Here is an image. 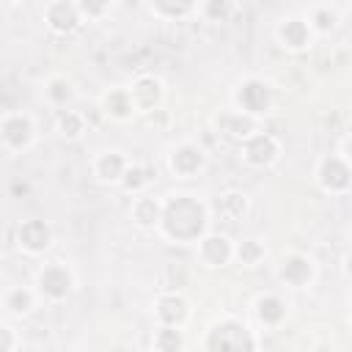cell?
Here are the masks:
<instances>
[{"label": "cell", "instance_id": "obj_1", "mask_svg": "<svg viewBox=\"0 0 352 352\" xmlns=\"http://www.w3.org/2000/svg\"><path fill=\"white\" fill-rule=\"evenodd\" d=\"M160 231L170 242H201L204 234H209V209L195 195L179 192L165 201Z\"/></svg>", "mask_w": 352, "mask_h": 352}, {"label": "cell", "instance_id": "obj_2", "mask_svg": "<svg viewBox=\"0 0 352 352\" xmlns=\"http://www.w3.org/2000/svg\"><path fill=\"white\" fill-rule=\"evenodd\" d=\"M204 352H256V336L239 319H220L209 327Z\"/></svg>", "mask_w": 352, "mask_h": 352}, {"label": "cell", "instance_id": "obj_3", "mask_svg": "<svg viewBox=\"0 0 352 352\" xmlns=\"http://www.w3.org/2000/svg\"><path fill=\"white\" fill-rule=\"evenodd\" d=\"M234 110L248 113V116L261 121L272 110V88H270V82H264L258 77L242 80L239 88L234 91Z\"/></svg>", "mask_w": 352, "mask_h": 352}, {"label": "cell", "instance_id": "obj_4", "mask_svg": "<svg viewBox=\"0 0 352 352\" xmlns=\"http://www.w3.org/2000/svg\"><path fill=\"white\" fill-rule=\"evenodd\" d=\"M74 289V272L69 264L63 261H52L47 267L38 270V278H36V292L41 300H50V302H60L72 294Z\"/></svg>", "mask_w": 352, "mask_h": 352}, {"label": "cell", "instance_id": "obj_5", "mask_svg": "<svg viewBox=\"0 0 352 352\" xmlns=\"http://www.w3.org/2000/svg\"><path fill=\"white\" fill-rule=\"evenodd\" d=\"M168 168L176 179H192L206 168V151L195 140H182L168 151Z\"/></svg>", "mask_w": 352, "mask_h": 352}, {"label": "cell", "instance_id": "obj_6", "mask_svg": "<svg viewBox=\"0 0 352 352\" xmlns=\"http://www.w3.org/2000/svg\"><path fill=\"white\" fill-rule=\"evenodd\" d=\"M316 184L330 195H344L352 190V168L341 154H330L316 168Z\"/></svg>", "mask_w": 352, "mask_h": 352}, {"label": "cell", "instance_id": "obj_7", "mask_svg": "<svg viewBox=\"0 0 352 352\" xmlns=\"http://www.w3.org/2000/svg\"><path fill=\"white\" fill-rule=\"evenodd\" d=\"M0 138L6 151H25L36 138L33 118L28 113H6L0 121Z\"/></svg>", "mask_w": 352, "mask_h": 352}, {"label": "cell", "instance_id": "obj_8", "mask_svg": "<svg viewBox=\"0 0 352 352\" xmlns=\"http://www.w3.org/2000/svg\"><path fill=\"white\" fill-rule=\"evenodd\" d=\"M242 160L250 165V168H270L278 157H280V143H278V138L275 135H270V132H258V135H253V138H248L242 146Z\"/></svg>", "mask_w": 352, "mask_h": 352}, {"label": "cell", "instance_id": "obj_9", "mask_svg": "<svg viewBox=\"0 0 352 352\" xmlns=\"http://www.w3.org/2000/svg\"><path fill=\"white\" fill-rule=\"evenodd\" d=\"M129 96H132L135 110L143 113V116H148V113L160 110L162 96H165V85H162V80L154 77V74H140V77H135V82L129 85Z\"/></svg>", "mask_w": 352, "mask_h": 352}, {"label": "cell", "instance_id": "obj_10", "mask_svg": "<svg viewBox=\"0 0 352 352\" xmlns=\"http://www.w3.org/2000/svg\"><path fill=\"white\" fill-rule=\"evenodd\" d=\"M41 16H44L47 28L52 33H58V36H69V33H74L82 25V14H80L77 3H66V0L47 3L44 11H41Z\"/></svg>", "mask_w": 352, "mask_h": 352}, {"label": "cell", "instance_id": "obj_11", "mask_svg": "<svg viewBox=\"0 0 352 352\" xmlns=\"http://www.w3.org/2000/svg\"><path fill=\"white\" fill-rule=\"evenodd\" d=\"M278 278L292 289H302L316 278V264L305 253H286L278 264Z\"/></svg>", "mask_w": 352, "mask_h": 352}, {"label": "cell", "instance_id": "obj_12", "mask_svg": "<svg viewBox=\"0 0 352 352\" xmlns=\"http://www.w3.org/2000/svg\"><path fill=\"white\" fill-rule=\"evenodd\" d=\"M214 126L220 129V135L236 140L239 146H242L248 138H253V135L261 132V121L253 118V116H248V113H239V110H223V113L214 118Z\"/></svg>", "mask_w": 352, "mask_h": 352}, {"label": "cell", "instance_id": "obj_13", "mask_svg": "<svg viewBox=\"0 0 352 352\" xmlns=\"http://www.w3.org/2000/svg\"><path fill=\"white\" fill-rule=\"evenodd\" d=\"M16 245L28 256H41L52 245V228L44 220L30 217V220L19 223V228H16Z\"/></svg>", "mask_w": 352, "mask_h": 352}, {"label": "cell", "instance_id": "obj_14", "mask_svg": "<svg viewBox=\"0 0 352 352\" xmlns=\"http://www.w3.org/2000/svg\"><path fill=\"white\" fill-rule=\"evenodd\" d=\"M234 248H236V242H234L228 234L209 231V234H204L201 242H198V258H201L206 267H226V264L234 258Z\"/></svg>", "mask_w": 352, "mask_h": 352}, {"label": "cell", "instance_id": "obj_15", "mask_svg": "<svg viewBox=\"0 0 352 352\" xmlns=\"http://www.w3.org/2000/svg\"><path fill=\"white\" fill-rule=\"evenodd\" d=\"M154 316L160 324H168V327H184V322L190 319V302L182 292H162L157 300H154Z\"/></svg>", "mask_w": 352, "mask_h": 352}, {"label": "cell", "instance_id": "obj_16", "mask_svg": "<svg viewBox=\"0 0 352 352\" xmlns=\"http://www.w3.org/2000/svg\"><path fill=\"white\" fill-rule=\"evenodd\" d=\"M129 160L124 157V151L118 148H107V151H99L91 162V170L94 176L102 182V184H121L126 170H129Z\"/></svg>", "mask_w": 352, "mask_h": 352}, {"label": "cell", "instance_id": "obj_17", "mask_svg": "<svg viewBox=\"0 0 352 352\" xmlns=\"http://www.w3.org/2000/svg\"><path fill=\"white\" fill-rule=\"evenodd\" d=\"M275 36H278L280 47L289 50V52H302L314 41V30L308 28L305 16H286V19H280Z\"/></svg>", "mask_w": 352, "mask_h": 352}, {"label": "cell", "instance_id": "obj_18", "mask_svg": "<svg viewBox=\"0 0 352 352\" xmlns=\"http://www.w3.org/2000/svg\"><path fill=\"white\" fill-rule=\"evenodd\" d=\"M162 209H165V201H160L157 195L140 192V195L132 201V209H129V212H132L135 226H140V228H160Z\"/></svg>", "mask_w": 352, "mask_h": 352}, {"label": "cell", "instance_id": "obj_19", "mask_svg": "<svg viewBox=\"0 0 352 352\" xmlns=\"http://www.w3.org/2000/svg\"><path fill=\"white\" fill-rule=\"evenodd\" d=\"M36 297L38 292L36 289H28V286H8L3 292V311L6 316L11 319H19V316H28L36 305Z\"/></svg>", "mask_w": 352, "mask_h": 352}, {"label": "cell", "instance_id": "obj_20", "mask_svg": "<svg viewBox=\"0 0 352 352\" xmlns=\"http://www.w3.org/2000/svg\"><path fill=\"white\" fill-rule=\"evenodd\" d=\"M102 113L113 121H129L132 116H138L132 96H129V88H110L102 96Z\"/></svg>", "mask_w": 352, "mask_h": 352}, {"label": "cell", "instance_id": "obj_21", "mask_svg": "<svg viewBox=\"0 0 352 352\" xmlns=\"http://www.w3.org/2000/svg\"><path fill=\"white\" fill-rule=\"evenodd\" d=\"M248 206H250V201H248V195H245L242 190H226V192L217 198L214 212H217V217H220L223 223H239V220L248 214Z\"/></svg>", "mask_w": 352, "mask_h": 352}, {"label": "cell", "instance_id": "obj_22", "mask_svg": "<svg viewBox=\"0 0 352 352\" xmlns=\"http://www.w3.org/2000/svg\"><path fill=\"white\" fill-rule=\"evenodd\" d=\"M44 96L55 110H69L74 104V99H77V91H74V82L69 77L55 74V77H50L44 82Z\"/></svg>", "mask_w": 352, "mask_h": 352}, {"label": "cell", "instance_id": "obj_23", "mask_svg": "<svg viewBox=\"0 0 352 352\" xmlns=\"http://www.w3.org/2000/svg\"><path fill=\"white\" fill-rule=\"evenodd\" d=\"M302 16H305L308 28L314 30V36H324V33L336 30V25H338V8L330 3H316Z\"/></svg>", "mask_w": 352, "mask_h": 352}, {"label": "cell", "instance_id": "obj_24", "mask_svg": "<svg viewBox=\"0 0 352 352\" xmlns=\"http://www.w3.org/2000/svg\"><path fill=\"white\" fill-rule=\"evenodd\" d=\"M256 316L267 327H278L286 319V302L278 294H261L256 300Z\"/></svg>", "mask_w": 352, "mask_h": 352}, {"label": "cell", "instance_id": "obj_25", "mask_svg": "<svg viewBox=\"0 0 352 352\" xmlns=\"http://www.w3.org/2000/svg\"><path fill=\"white\" fill-rule=\"evenodd\" d=\"M55 126H58L60 138H66V140H80L82 132L88 129V121H85V113L69 107V110H58V116H55Z\"/></svg>", "mask_w": 352, "mask_h": 352}, {"label": "cell", "instance_id": "obj_26", "mask_svg": "<svg viewBox=\"0 0 352 352\" xmlns=\"http://www.w3.org/2000/svg\"><path fill=\"white\" fill-rule=\"evenodd\" d=\"M151 349L154 352H182L184 349V327L157 324L154 338H151Z\"/></svg>", "mask_w": 352, "mask_h": 352}, {"label": "cell", "instance_id": "obj_27", "mask_svg": "<svg viewBox=\"0 0 352 352\" xmlns=\"http://www.w3.org/2000/svg\"><path fill=\"white\" fill-rule=\"evenodd\" d=\"M264 256H267V250H264V245L258 239H239L236 248H234V258L242 267H256Z\"/></svg>", "mask_w": 352, "mask_h": 352}, {"label": "cell", "instance_id": "obj_28", "mask_svg": "<svg viewBox=\"0 0 352 352\" xmlns=\"http://www.w3.org/2000/svg\"><path fill=\"white\" fill-rule=\"evenodd\" d=\"M154 16H162V19H184L190 14H198V3H151L148 6Z\"/></svg>", "mask_w": 352, "mask_h": 352}, {"label": "cell", "instance_id": "obj_29", "mask_svg": "<svg viewBox=\"0 0 352 352\" xmlns=\"http://www.w3.org/2000/svg\"><path fill=\"white\" fill-rule=\"evenodd\" d=\"M234 3H228V0H209V3H198V14L204 16V19H209V22H226L231 14H234Z\"/></svg>", "mask_w": 352, "mask_h": 352}, {"label": "cell", "instance_id": "obj_30", "mask_svg": "<svg viewBox=\"0 0 352 352\" xmlns=\"http://www.w3.org/2000/svg\"><path fill=\"white\" fill-rule=\"evenodd\" d=\"M146 184H148V176H146V170H143L140 165H129V170H126V176H124L121 187H124L126 192H135V195H140Z\"/></svg>", "mask_w": 352, "mask_h": 352}, {"label": "cell", "instance_id": "obj_31", "mask_svg": "<svg viewBox=\"0 0 352 352\" xmlns=\"http://www.w3.org/2000/svg\"><path fill=\"white\" fill-rule=\"evenodd\" d=\"M77 8H80V14H82V22L88 19H99L102 14H107L110 11V3H85V0H80L77 3Z\"/></svg>", "mask_w": 352, "mask_h": 352}, {"label": "cell", "instance_id": "obj_32", "mask_svg": "<svg viewBox=\"0 0 352 352\" xmlns=\"http://www.w3.org/2000/svg\"><path fill=\"white\" fill-rule=\"evenodd\" d=\"M0 336H3V344H0V352H14V338H16V333H14V327H11V324H3V327H0Z\"/></svg>", "mask_w": 352, "mask_h": 352}, {"label": "cell", "instance_id": "obj_33", "mask_svg": "<svg viewBox=\"0 0 352 352\" xmlns=\"http://www.w3.org/2000/svg\"><path fill=\"white\" fill-rule=\"evenodd\" d=\"M341 157H344V162L352 168V135H349V138L341 143Z\"/></svg>", "mask_w": 352, "mask_h": 352}, {"label": "cell", "instance_id": "obj_34", "mask_svg": "<svg viewBox=\"0 0 352 352\" xmlns=\"http://www.w3.org/2000/svg\"><path fill=\"white\" fill-rule=\"evenodd\" d=\"M344 272H346V278L352 280V250H349V256L344 258Z\"/></svg>", "mask_w": 352, "mask_h": 352}, {"label": "cell", "instance_id": "obj_35", "mask_svg": "<svg viewBox=\"0 0 352 352\" xmlns=\"http://www.w3.org/2000/svg\"><path fill=\"white\" fill-rule=\"evenodd\" d=\"M349 245H352V228H349Z\"/></svg>", "mask_w": 352, "mask_h": 352}, {"label": "cell", "instance_id": "obj_36", "mask_svg": "<svg viewBox=\"0 0 352 352\" xmlns=\"http://www.w3.org/2000/svg\"><path fill=\"white\" fill-rule=\"evenodd\" d=\"M69 352H77V349H69Z\"/></svg>", "mask_w": 352, "mask_h": 352}]
</instances>
